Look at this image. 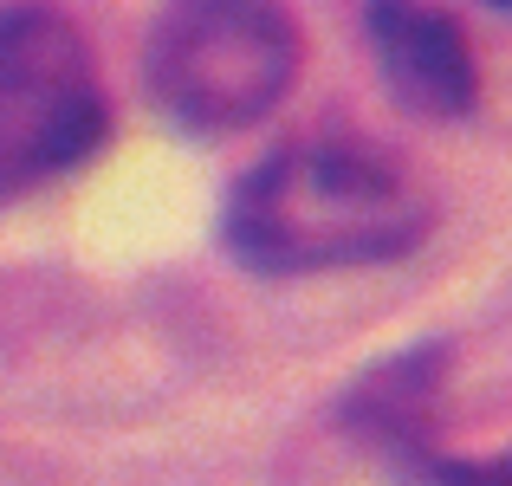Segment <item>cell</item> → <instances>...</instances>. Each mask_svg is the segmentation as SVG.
Masks as SVG:
<instances>
[{
  "label": "cell",
  "mask_w": 512,
  "mask_h": 486,
  "mask_svg": "<svg viewBox=\"0 0 512 486\" xmlns=\"http://www.w3.org/2000/svg\"><path fill=\"white\" fill-rule=\"evenodd\" d=\"M428 234V201L396 162L344 143L266 156L227 201V247L253 273H331L409 253Z\"/></svg>",
  "instance_id": "1"
},
{
  "label": "cell",
  "mask_w": 512,
  "mask_h": 486,
  "mask_svg": "<svg viewBox=\"0 0 512 486\" xmlns=\"http://www.w3.org/2000/svg\"><path fill=\"white\" fill-rule=\"evenodd\" d=\"M493 7H512V0H493Z\"/></svg>",
  "instance_id": "6"
},
{
  "label": "cell",
  "mask_w": 512,
  "mask_h": 486,
  "mask_svg": "<svg viewBox=\"0 0 512 486\" xmlns=\"http://www.w3.org/2000/svg\"><path fill=\"white\" fill-rule=\"evenodd\" d=\"M299 26L279 0H163L143 39V85L195 137L247 130L286 98Z\"/></svg>",
  "instance_id": "2"
},
{
  "label": "cell",
  "mask_w": 512,
  "mask_h": 486,
  "mask_svg": "<svg viewBox=\"0 0 512 486\" xmlns=\"http://www.w3.org/2000/svg\"><path fill=\"white\" fill-rule=\"evenodd\" d=\"M104 91L65 13L39 0L0 7V195L65 175L104 143Z\"/></svg>",
  "instance_id": "3"
},
{
  "label": "cell",
  "mask_w": 512,
  "mask_h": 486,
  "mask_svg": "<svg viewBox=\"0 0 512 486\" xmlns=\"http://www.w3.org/2000/svg\"><path fill=\"white\" fill-rule=\"evenodd\" d=\"M363 33L409 111L461 117L474 104V52L435 0H363Z\"/></svg>",
  "instance_id": "4"
},
{
  "label": "cell",
  "mask_w": 512,
  "mask_h": 486,
  "mask_svg": "<svg viewBox=\"0 0 512 486\" xmlns=\"http://www.w3.org/2000/svg\"><path fill=\"white\" fill-rule=\"evenodd\" d=\"M422 486H512V454H500V461H435L422 467Z\"/></svg>",
  "instance_id": "5"
}]
</instances>
